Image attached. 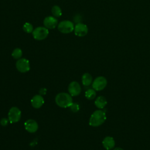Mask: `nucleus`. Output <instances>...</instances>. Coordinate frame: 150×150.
<instances>
[{
	"instance_id": "1",
	"label": "nucleus",
	"mask_w": 150,
	"mask_h": 150,
	"mask_svg": "<svg viewBox=\"0 0 150 150\" xmlns=\"http://www.w3.org/2000/svg\"><path fill=\"white\" fill-rule=\"evenodd\" d=\"M106 120L105 112L103 110H96L91 115L89 125L92 127H98L103 124Z\"/></svg>"
},
{
	"instance_id": "2",
	"label": "nucleus",
	"mask_w": 150,
	"mask_h": 150,
	"mask_svg": "<svg viewBox=\"0 0 150 150\" xmlns=\"http://www.w3.org/2000/svg\"><path fill=\"white\" fill-rule=\"evenodd\" d=\"M55 102L59 107L62 108L70 107L73 103L72 96L67 93L57 94L55 97Z\"/></svg>"
},
{
	"instance_id": "3",
	"label": "nucleus",
	"mask_w": 150,
	"mask_h": 150,
	"mask_svg": "<svg viewBox=\"0 0 150 150\" xmlns=\"http://www.w3.org/2000/svg\"><path fill=\"white\" fill-rule=\"evenodd\" d=\"M74 26L73 23L69 20L62 21L58 23L57 29L62 33L67 34L72 32L74 30Z\"/></svg>"
},
{
	"instance_id": "4",
	"label": "nucleus",
	"mask_w": 150,
	"mask_h": 150,
	"mask_svg": "<svg viewBox=\"0 0 150 150\" xmlns=\"http://www.w3.org/2000/svg\"><path fill=\"white\" fill-rule=\"evenodd\" d=\"M32 33L35 40H42L47 37L49 35V30L45 26H39L33 29Z\"/></svg>"
},
{
	"instance_id": "5",
	"label": "nucleus",
	"mask_w": 150,
	"mask_h": 150,
	"mask_svg": "<svg viewBox=\"0 0 150 150\" xmlns=\"http://www.w3.org/2000/svg\"><path fill=\"white\" fill-rule=\"evenodd\" d=\"M8 116L10 123H16L21 120V111L18 107H12L9 109Z\"/></svg>"
},
{
	"instance_id": "6",
	"label": "nucleus",
	"mask_w": 150,
	"mask_h": 150,
	"mask_svg": "<svg viewBox=\"0 0 150 150\" xmlns=\"http://www.w3.org/2000/svg\"><path fill=\"white\" fill-rule=\"evenodd\" d=\"M16 69L21 73H26L30 70L29 61L25 58H21L16 62Z\"/></svg>"
},
{
	"instance_id": "7",
	"label": "nucleus",
	"mask_w": 150,
	"mask_h": 150,
	"mask_svg": "<svg viewBox=\"0 0 150 150\" xmlns=\"http://www.w3.org/2000/svg\"><path fill=\"white\" fill-rule=\"evenodd\" d=\"M107 81L105 77L99 76L96 77L92 83V87L96 91H101L107 86Z\"/></svg>"
},
{
	"instance_id": "8",
	"label": "nucleus",
	"mask_w": 150,
	"mask_h": 150,
	"mask_svg": "<svg viewBox=\"0 0 150 150\" xmlns=\"http://www.w3.org/2000/svg\"><path fill=\"white\" fill-rule=\"evenodd\" d=\"M74 34L79 37H83L88 33V27L86 25L80 22L77 23L74 28Z\"/></svg>"
},
{
	"instance_id": "9",
	"label": "nucleus",
	"mask_w": 150,
	"mask_h": 150,
	"mask_svg": "<svg viewBox=\"0 0 150 150\" xmlns=\"http://www.w3.org/2000/svg\"><path fill=\"white\" fill-rule=\"evenodd\" d=\"M81 88L80 84L76 81H73L69 84L68 91L72 97L79 95L81 93Z\"/></svg>"
},
{
	"instance_id": "10",
	"label": "nucleus",
	"mask_w": 150,
	"mask_h": 150,
	"mask_svg": "<svg viewBox=\"0 0 150 150\" xmlns=\"http://www.w3.org/2000/svg\"><path fill=\"white\" fill-rule=\"evenodd\" d=\"M43 25L47 29H53L58 25V21L53 16H48L44 19Z\"/></svg>"
},
{
	"instance_id": "11",
	"label": "nucleus",
	"mask_w": 150,
	"mask_h": 150,
	"mask_svg": "<svg viewBox=\"0 0 150 150\" xmlns=\"http://www.w3.org/2000/svg\"><path fill=\"white\" fill-rule=\"evenodd\" d=\"M25 129L30 132L34 133L38 129V124L37 122L33 119H29L24 123Z\"/></svg>"
},
{
	"instance_id": "12",
	"label": "nucleus",
	"mask_w": 150,
	"mask_h": 150,
	"mask_svg": "<svg viewBox=\"0 0 150 150\" xmlns=\"http://www.w3.org/2000/svg\"><path fill=\"white\" fill-rule=\"evenodd\" d=\"M31 105L35 108H40L44 104L45 100L42 95L37 94L34 96L30 100Z\"/></svg>"
},
{
	"instance_id": "13",
	"label": "nucleus",
	"mask_w": 150,
	"mask_h": 150,
	"mask_svg": "<svg viewBox=\"0 0 150 150\" xmlns=\"http://www.w3.org/2000/svg\"><path fill=\"white\" fill-rule=\"evenodd\" d=\"M103 145L107 150H110L112 149L115 146V141L111 137H106L104 138L102 142Z\"/></svg>"
},
{
	"instance_id": "14",
	"label": "nucleus",
	"mask_w": 150,
	"mask_h": 150,
	"mask_svg": "<svg viewBox=\"0 0 150 150\" xmlns=\"http://www.w3.org/2000/svg\"><path fill=\"white\" fill-rule=\"evenodd\" d=\"M94 104H95V105L97 108H98L100 109H102V108H104L105 106L107 104V99L104 96H100L97 97V98L96 99V100L94 101Z\"/></svg>"
},
{
	"instance_id": "15",
	"label": "nucleus",
	"mask_w": 150,
	"mask_h": 150,
	"mask_svg": "<svg viewBox=\"0 0 150 150\" xmlns=\"http://www.w3.org/2000/svg\"><path fill=\"white\" fill-rule=\"evenodd\" d=\"M81 81L83 86H88L93 82V78L90 74L88 73H85L83 74L81 77Z\"/></svg>"
},
{
	"instance_id": "16",
	"label": "nucleus",
	"mask_w": 150,
	"mask_h": 150,
	"mask_svg": "<svg viewBox=\"0 0 150 150\" xmlns=\"http://www.w3.org/2000/svg\"><path fill=\"white\" fill-rule=\"evenodd\" d=\"M52 13L55 18H59L62 16V11L59 6L54 5L52 8Z\"/></svg>"
},
{
	"instance_id": "17",
	"label": "nucleus",
	"mask_w": 150,
	"mask_h": 150,
	"mask_svg": "<svg viewBox=\"0 0 150 150\" xmlns=\"http://www.w3.org/2000/svg\"><path fill=\"white\" fill-rule=\"evenodd\" d=\"M96 96V90L93 88H89L85 92V97L88 100H93Z\"/></svg>"
},
{
	"instance_id": "18",
	"label": "nucleus",
	"mask_w": 150,
	"mask_h": 150,
	"mask_svg": "<svg viewBox=\"0 0 150 150\" xmlns=\"http://www.w3.org/2000/svg\"><path fill=\"white\" fill-rule=\"evenodd\" d=\"M22 56V50L20 48H15L12 52V56L13 59L18 60L21 58Z\"/></svg>"
},
{
	"instance_id": "19",
	"label": "nucleus",
	"mask_w": 150,
	"mask_h": 150,
	"mask_svg": "<svg viewBox=\"0 0 150 150\" xmlns=\"http://www.w3.org/2000/svg\"><path fill=\"white\" fill-rule=\"evenodd\" d=\"M23 30L27 33H30L33 30V26L30 23L26 22L23 26Z\"/></svg>"
},
{
	"instance_id": "20",
	"label": "nucleus",
	"mask_w": 150,
	"mask_h": 150,
	"mask_svg": "<svg viewBox=\"0 0 150 150\" xmlns=\"http://www.w3.org/2000/svg\"><path fill=\"white\" fill-rule=\"evenodd\" d=\"M70 108L73 112H76L80 110V106L77 103H73L70 106Z\"/></svg>"
},
{
	"instance_id": "21",
	"label": "nucleus",
	"mask_w": 150,
	"mask_h": 150,
	"mask_svg": "<svg viewBox=\"0 0 150 150\" xmlns=\"http://www.w3.org/2000/svg\"><path fill=\"white\" fill-rule=\"evenodd\" d=\"M8 118H1V120H0V124L2 126H6L8 125Z\"/></svg>"
},
{
	"instance_id": "22",
	"label": "nucleus",
	"mask_w": 150,
	"mask_h": 150,
	"mask_svg": "<svg viewBox=\"0 0 150 150\" xmlns=\"http://www.w3.org/2000/svg\"><path fill=\"white\" fill-rule=\"evenodd\" d=\"M113 150H124V149H122V148H121L120 147H117V148H115Z\"/></svg>"
}]
</instances>
